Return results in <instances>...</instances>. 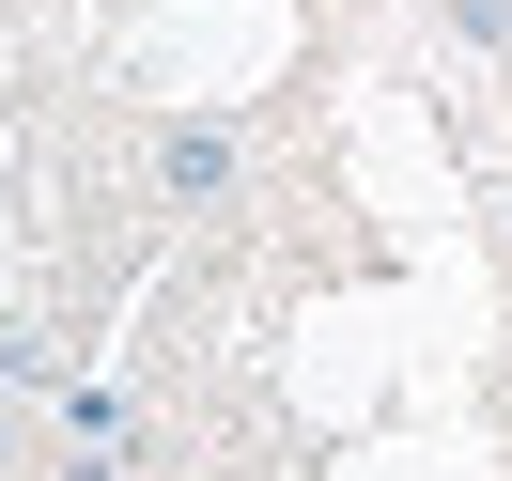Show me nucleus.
Here are the masks:
<instances>
[{"label": "nucleus", "instance_id": "obj_1", "mask_svg": "<svg viewBox=\"0 0 512 481\" xmlns=\"http://www.w3.org/2000/svg\"><path fill=\"white\" fill-rule=\"evenodd\" d=\"M156 187H171V202H218V187H233V125H171V140H156Z\"/></svg>", "mask_w": 512, "mask_h": 481}, {"label": "nucleus", "instance_id": "obj_2", "mask_svg": "<svg viewBox=\"0 0 512 481\" xmlns=\"http://www.w3.org/2000/svg\"><path fill=\"white\" fill-rule=\"evenodd\" d=\"M0 466H16V435H0Z\"/></svg>", "mask_w": 512, "mask_h": 481}]
</instances>
